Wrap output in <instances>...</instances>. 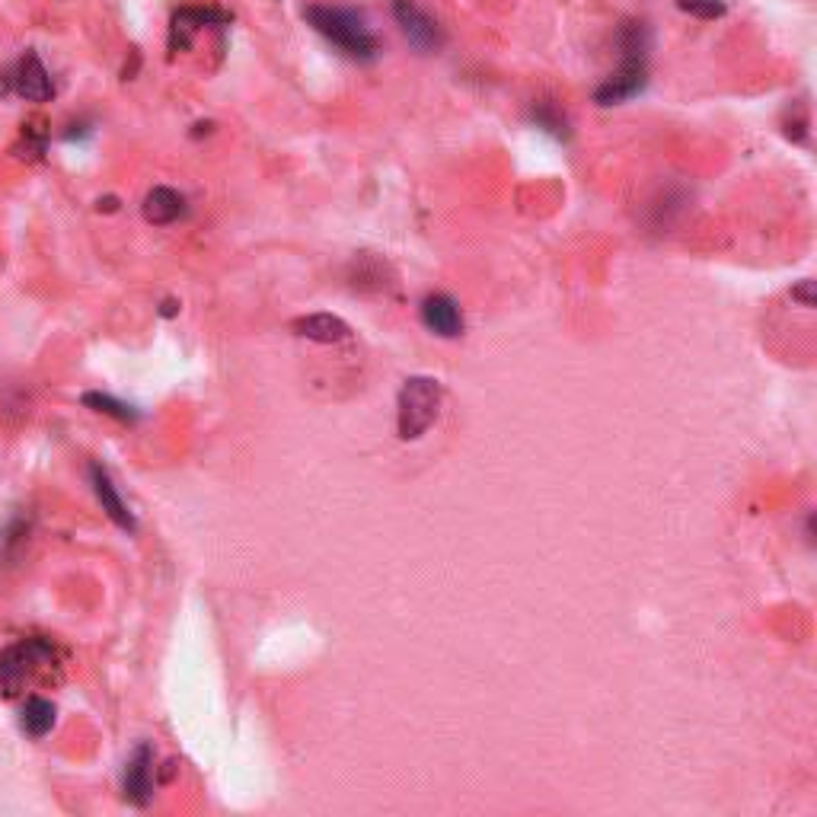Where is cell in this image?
Here are the masks:
<instances>
[{
	"instance_id": "2",
	"label": "cell",
	"mask_w": 817,
	"mask_h": 817,
	"mask_svg": "<svg viewBox=\"0 0 817 817\" xmlns=\"http://www.w3.org/2000/svg\"><path fill=\"white\" fill-rule=\"evenodd\" d=\"M303 16L320 36L330 38L342 55H348L355 61H373L377 58L380 42H377L368 20L358 10L335 7V3H310L303 10Z\"/></svg>"
},
{
	"instance_id": "16",
	"label": "cell",
	"mask_w": 817,
	"mask_h": 817,
	"mask_svg": "<svg viewBox=\"0 0 817 817\" xmlns=\"http://www.w3.org/2000/svg\"><path fill=\"white\" fill-rule=\"evenodd\" d=\"M680 10L690 13V16H700V20H718L725 16V0H680Z\"/></svg>"
},
{
	"instance_id": "15",
	"label": "cell",
	"mask_w": 817,
	"mask_h": 817,
	"mask_svg": "<svg viewBox=\"0 0 817 817\" xmlns=\"http://www.w3.org/2000/svg\"><path fill=\"white\" fill-rule=\"evenodd\" d=\"M530 118L537 122V128L550 131V135L559 138V141H565V138H568V122H565V115H562L553 103H533Z\"/></svg>"
},
{
	"instance_id": "10",
	"label": "cell",
	"mask_w": 817,
	"mask_h": 817,
	"mask_svg": "<svg viewBox=\"0 0 817 817\" xmlns=\"http://www.w3.org/2000/svg\"><path fill=\"white\" fill-rule=\"evenodd\" d=\"M90 483H93V492H96V498H100V505H103L106 518H110L118 530L135 533V530H138V520H135V515L128 511L125 498L118 495V488H115V483H112V476L103 470V467H100V463H90Z\"/></svg>"
},
{
	"instance_id": "7",
	"label": "cell",
	"mask_w": 817,
	"mask_h": 817,
	"mask_svg": "<svg viewBox=\"0 0 817 817\" xmlns=\"http://www.w3.org/2000/svg\"><path fill=\"white\" fill-rule=\"evenodd\" d=\"M227 23H230V13L221 7H183L170 26V48L186 51L202 26H227Z\"/></svg>"
},
{
	"instance_id": "13",
	"label": "cell",
	"mask_w": 817,
	"mask_h": 817,
	"mask_svg": "<svg viewBox=\"0 0 817 817\" xmlns=\"http://www.w3.org/2000/svg\"><path fill=\"white\" fill-rule=\"evenodd\" d=\"M20 725L30 738H45L51 728H55V703L45 700V697H30L23 703V715H20Z\"/></svg>"
},
{
	"instance_id": "14",
	"label": "cell",
	"mask_w": 817,
	"mask_h": 817,
	"mask_svg": "<svg viewBox=\"0 0 817 817\" xmlns=\"http://www.w3.org/2000/svg\"><path fill=\"white\" fill-rule=\"evenodd\" d=\"M83 406H90L93 412H103V415H112L118 422H138V408L115 400L110 393H83Z\"/></svg>"
},
{
	"instance_id": "12",
	"label": "cell",
	"mask_w": 817,
	"mask_h": 817,
	"mask_svg": "<svg viewBox=\"0 0 817 817\" xmlns=\"http://www.w3.org/2000/svg\"><path fill=\"white\" fill-rule=\"evenodd\" d=\"M295 333L300 338L320 342V345H335V342H345L352 335V330H348L345 320H338L333 313H310V317L295 320Z\"/></svg>"
},
{
	"instance_id": "5",
	"label": "cell",
	"mask_w": 817,
	"mask_h": 817,
	"mask_svg": "<svg viewBox=\"0 0 817 817\" xmlns=\"http://www.w3.org/2000/svg\"><path fill=\"white\" fill-rule=\"evenodd\" d=\"M393 16L400 23V33L406 36L415 51L431 55L445 45V33H441L438 20L428 10H422L415 0H393Z\"/></svg>"
},
{
	"instance_id": "4",
	"label": "cell",
	"mask_w": 817,
	"mask_h": 817,
	"mask_svg": "<svg viewBox=\"0 0 817 817\" xmlns=\"http://www.w3.org/2000/svg\"><path fill=\"white\" fill-rule=\"evenodd\" d=\"M55 661V645L42 638H26L20 645H10L0 655V690L7 697L20 693L26 687V677L33 668H45Z\"/></svg>"
},
{
	"instance_id": "17",
	"label": "cell",
	"mask_w": 817,
	"mask_h": 817,
	"mask_svg": "<svg viewBox=\"0 0 817 817\" xmlns=\"http://www.w3.org/2000/svg\"><path fill=\"white\" fill-rule=\"evenodd\" d=\"M812 288H815L812 281H802V285H798V291H795L798 298L805 300V307H815V295H812Z\"/></svg>"
},
{
	"instance_id": "9",
	"label": "cell",
	"mask_w": 817,
	"mask_h": 817,
	"mask_svg": "<svg viewBox=\"0 0 817 817\" xmlns=\"http://www.w3.org/2000/svg\"><path fill=\"white\" fill-rule=\"evenodd\" d=\"M13 90L30 100V103H48L55 96V83H51V74L48 68L42 65L36 51H26L20 61H16V71H13Z\"/></svg>"
},
{
	"instance_id": "11",
	"label": "cell",
	"mask_w": 817,
	"mask_h": 817,
	"mask_svg": "<svg viewBox=\"0 0 817 817\" xmlns=\"http://www.w3.org/2000/svg\"><path fill=\"white\" fill-rule=\"evenodd\" d=\"M186 215V198L170 186H153L145 198V218L153 227H166L176 223Z\"/></svg>"
},
{
	"instance_id": "6",
	"label": "cell",
	"mask_w": 817,
	"mask_h": 817,
	"mask_svg": "<svg viewBox=\"0 0 817 817\" xmlns=\"http://www.w3.org/2000/svg\"><path fill=\"white\" fill-rule=\"evenodd\" d=\"M153 747L150 744H138L135 753L128 757L125 763V773H122V792H125V802L145 808L153 798Z\"/></svg>"
},
{
	"instance_id": "1",
	"label": "cell",
	"mask_w": 817,
	"mask_h": 817,
	"mask_svg": "<svg viewBox=\"0 0 817 817\" xmlns=\"http://www.w3.org/2000/svg\"><path fill=\"white\" fill-rule=\"evenodd\" d=\"M620 68L597 87V106H620L638 96L648 83V55H652V33L642 20H623L617 30Z\"/></svg>"
},
{
	"instance_id": "8",
	"label": "cell",
	"mask_w": 817,
	"mask_h": 817,
	"mask_svg": "<svg viewBox=\"0 0 817 817\" xmlns=\"http://www.w3.org/2000/svg\"><path fill=\"white\" fill-rule=\"evenodd\" d=\"M418 317H422V326L428 333L441 335V338H457L463 333V310L460 303L450 298V295H428L418 307Z\"/></svg>"
},
{
	"instance_id": "18",
	"label": "cell",
	"mask_w": 817,
	"mask_h": 817,
	"mask_svg": "<svg viewBox=\"0 0 817 817\" xmlns=\"http://www.w3.org/2000/svg\"><path fill=\"white\" fill-rule=\"evenodd\" d=\"M160 313H163V317H173V313H180V303H176V300H163Z\"/></svg>"
},
{
	"instance_id": "3",
	"label": "cell",
	"mask_w": 817,
	"mask_h": 817,
	"mask_svg": "<svg viewBox=\"0 0 817 817\" xmlns=\"http://www.w3.org/2000/svg\"><path fill=\"white\" fill-rule=\"evenodd\" d=\"M445 387L435 377H408L396 400V431L403 441H418L438 418Z\"/></svg>"
}]
</instances>
